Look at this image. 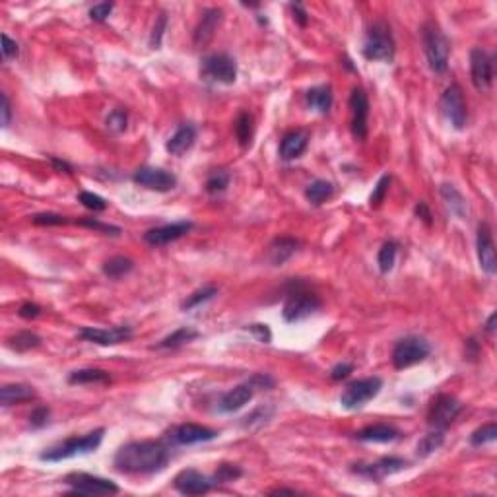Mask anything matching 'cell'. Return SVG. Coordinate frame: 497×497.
I'll use <instances>...</instances> for the list:
<instances>
[{
  "mask_svg": "<svg viewBox=\"0 0 497 497\" xmlns=\"http://www.w3.org/2000/svg\"><path fill=\"white\" fill-rule=\"evenodd\" d=\"M443 441H445V433L439 431V429H435V431H431L428 435H424L420 443H417L416 447V454L417 457H429L431 452H435L439 449L441 445H443Z\"/></svg>",
  "mask_w": 497,
  "mask_h": 497,
  "instance_id": "36",
  "label": "cell"
},
{
  "mask_svg": "<svg viewBox=\"0 0 497 497\" xmlns=\"http://www.w3.org/2000/svg\"><path fill=\"white\" fill-rule=\"evenodd\" d=\"M175 489L183 496H204L214 487V480H210L198 470H181L173 480Z\"/></svg>",
  "mask_w": 497,
  "mask_h": 497,
  "instance_id": "18",
  "label": "cell"
},
{
  "mask_svg": "<svg viewBox=\"0 0 497 497\" xmlns=\"http://www.w3.org/2000/svg\"><path fill=\"white\" fill-rule=\"evenodd\" d=\"M332 195H335V185L324 179H317L305 189V198L313 206H321L328 198H332Z\"/></svg>",
  "mask_w": 497,
  "mask_h": 497,
  "instance_id": "30",
  "label": "cell"
},
{
  "mask_svg": "<svg viewBox=\"0 0 497 497\" xmlns=\"http://www.w3.org/2000/svg\"><path fill=\"white\" fill-rule=\"evenodd\" d=\"M496 439H497V424L496 422H489V424H484L482 428H478L476 431H472V435H470V445L482 447V445H487V443H494Z\"/></svg>",
  "mask_w": 497,
  "mask_h": 497,
  "instance_id": "40",
  "label": "cell"
},
{
  "mask_svg": "<svg viewBox=\"0 0 497 497\" xmlns=\"http://www.w3.org/2000/svg\"><path fill=\"white\" fill-rule=\"evenodd\" d=\"M6 344L10 350H16V352H29L41 344V338L35 335V332H29V330H22V332H16L14 336H10L6 340Z\"/></svg>",
  "mask_w": 497,
  "mask_h": 497,
  "instance_id": "35",
  "label": "cell"
},
{
  "mask_svg": "<svg viewBox=\"0 0 497 497\" xmlns=\"http://www.w3.org/2000/svg\"><path fill=\"white\" fill-rule=\"evenodd\" d=\"M39 313H41V307L37 305V303H32V301H25L22 307H20V311L18 315L22 317V319H35V317H39Z\"/></svg>",
  "mask_w": 497,
  "mask_h": 497,
  "instance_id": "54",
  "label": "cell"
},
{
  "mask_svg": "<svg viewBox=\"0 0 497 497\" xmlns=\"http://www.w3.org/2000/svg\"><path fill=\"white\" fill-rule=\"evenodd\" d=\"M350 113H352V134L358 140H365L367 119H369V99L361 88H356L350 95Z\"/></svg>",
  "mask_w": 497,
  "mask_h": 497,
  "instance_id": "16",
  "label": "cell"
},
{
  "mask_svg": "<svg viewBox=\"0 0 497 497\" xmlns=\"http://www.w3.org/2000/svg\"><path fill=\"white\" fill-rule=\"evenodd\" d=\"M476 249H478V260L480 268L486 272L487 276H494L497 272V258L496 249H494V237L492 230L486 221H482L478 226V235H476Z\"/></svg>",
  "mask_w": 497,
  "mask_h": 497,
  "instance_id": "17",
  "label": "cell"
},
{
  "mask_svg": "<svg viewBox=\"0 0 497 497\" xmlns=\"http://www.w3.org/2000/svg\"><path fill=\"white\" fill-rule=\"evenodd\" d=\"M78 200L82 204L86 206L88 210H93V212H104L107 208V202L99 195H93V193H88V191H82L78 195Z\"/></svg>",
  "mask_w": 497,
  "mask_h": 497,
  "instance_id": "44",
  "label": "cell"
},
{
  "mask_svg": "<svg viewBox=\"0 0 497 497\" xmlns=\"http://www.w3.org/2000/svg\"><path fill=\"white\" fill-rule=\"evenodd\" d=\"M200 332L195 330V328H191V326H181V328H177L175 332H171L169 336H165L160 344H156L154 348H158V350H165V348H179L183 346V344H189V342H193L195 338H198Z\"/></svg>",
  "mask_w": 497,
  "mask_h": 497,
  "instance_id": "32",
  "label": "cell"
},
{
  "mask_svg": "<svg viewBox=\"0 0 497 497\" xmlns=\"http://www.w3.org/2000/svg\"><path fill=\"white\" fill-rule=\"evenodd\" d=\"M439 195L443 198V202H445V206L451 210V214H454L461 220H466V216H468V202H466V198L463 197V193L457 186L441 185Z\"/></svg>",
  "mask_w": 497,
  "mask_h": 497,
  "instance_id": "26",
  "label": "cell"
},
{
  "mask_svg": "<svg viewBox=\"0 0 497 497\" xmlns=\"http://www.w3.org/2000/svg\"><path fill=\"white\" fill-rule=\"evenodd\" d=\"M169 457V447L162 441H130L117 451L113 464L121 474L148 476L162 472Z\"/></svg>",
  "mask_w": 497,
  "mask_h": 497,
  "instance_id": "1",
  "label": "cell"
},
{
  "mask_svg": "<svg viewBox=\"0 0 497 497\" xmlns=\"http://www.w3.org/2000/svg\"><path fill=\"white\" fill-rule=\"evenodd\" d=\"M321 309V300L311 293L309 289L305 288V284L301 282H291V289L288 291V298L284 303V319L288 323H295V321H303L307 317H311L313 313H317Z\"/></svg>",
  "mask_w": 497,
  "mask_h": 497,
  "instance_id": "4",
  "label": "cell"
},
{
  "mask_svg": "<svg viewBox=\"0 0 497 497\" xmlns=\"http://www.w3.org/2000/svg\"><path fill=\"white\" fill-rule=\"evenodd\" d=\"M214 295H218V288H216V286H206V288L197 289L195 293H191V295L181 303V309H183V311H191V309H195L198 305H202V303H206V301L212 300Z\"/></svg>",
  "mask_w": 497,
  "mask_h": 497,
  "instance_id": "39",
  "label": "cell"
},
{
  "mask_svg": "<svg viewBox=\"0 0 497 497\" xmlns=\"http://www.w3.org/2000/svg\"><path fill=\"white\" fill-rule=\"evenodd\" d=\"M441 113L452 125V128L463 130L468 121V111H466V101H464L463 88L459 84L447 86V90L441 95Z\"/></svg>",
  "mask_w": 497,
  "mask_h": 497,
  "instance_id": "9",
  "label": "cell"
},
{
  "mask_svg": "<svg viewBox=\"0 0 497 497\" xmlns=\"http://www.w3.org/2000/svg\"><path fill=\"white\" fill-rule=\"evenodd\" d=\"M233 132H235V138H237V142H239L241 148H249V146H251L254 134V125L251 113L241 111V113L237 115L235 123H233Z\"/></svg>",
  "mask_w": 497,
  "mask_h": 497,
  "instance_id": "31",
  "label": "cell"
},
{
  "mask_svg": "<svg viewBox=\"0 0 497 497\" xmlns=\"http://www.w3.org/2000/svg\"><path fill=\"white\" fill-rule=\"evenodd\" d=\"M134 263L127 258V256H113L109 260H105L104 274L111 280H119V278L127 276L128 272H132Z\"/></svg>",
  "mask_w": 497,
  "mask_h": 497,
  "instance_id": "34",
  "label": "cell"
},
{
  "mask_svg": "<svg viewBox=\"0 0 497 497\" xmlns=\"http://www.w3.org/2000/svg\"><path fill=\"white\" fill-rule=\"evenodd\" d=\"M254 396V387L251 383L247 381L243 385H237L233 387L230 393H226L221 396L220 400V412H226V414H232V412H237L241 410L245 404H249L253 400Z\"/></svg>",
  "mask_w": 497,
  "mask_h": 497,
  "instance_id": "22",
  "label": "cell"
},
{
  "mask_svg": "<svg viewBox=\"0 0 497 497\" xmlns=\"http://www.w3.org/2000/svg\"><path fill=\"white\" fill-rule=\"evenodd\" d=\"M221 18H223V14H221L220 8H208V10H204V14H202V18H200V22L197 25V29H195V45H208L210 41L214 39L216 32H218V27H220Z\"/></svg>",
  "mask_w": 497,
  "mask_h": 497,
  "instance_id": "21",
  "label": "cell"
},
{
  "mask_svg": "<svg viewBox=\"0 0 497 497\" xmlns=\"http://www.w3.org/2000/svg\"><path fill=\"white\" fill-rule=\"evenodd\" d=\"M200 76L204 80L214 82V84L230 86V84L237 80V62H235V58L226 55V53L210 55V57L202 60Z\"/></svg>",
  "mask_w": 497,
  "mask_h": 497,
  "instance_id": "8",
  "label": "cell"
},
{
  "mask_svg": "<svg viewBox=\"0 0 497 497\" xmlns=\"http://www.w3.org/2000/svg\"><path fill=\"white\" fill-rule=\"evenodd\" d=\"M354 371V365L352 363H336L335 367L330 369V379L332 381H342V379H346V377H350V373Z\"/></svg>",
  "mask_w": 497,
  "mask_h": 497,
  "instance_id": "52",
  "label": "cell"
},
{
  "mask_svg": "<svg viewBox=\"0 0 497 497\" xmlns=\"http://www.w3.org/2000/svg\"><path fill=\"white\" fill-rule=\"evenodd\" d=\"M249 383L253 385L254 389H272L274 387V379L270 375H265V373H256L253 375Z\"/></svg>",
  "mask_w": 497,
  "mask_h": 497,
  "instance_id": "53",
  "label": "cell"
},
{
  "mask_svg": "<svg viewBox=\"0 0 497 497\" xmlns=\"http://www.w3.org/2000/svg\"><path fill=\"white\" fill-rule=\"evenodd\" d=\"M416 216L417 218H422V221H424L426 226H431V212H429L428 204H426V202H417Z\"/></svg>",
  "mask_w": 497,
  "mask_h": 497,
  "instance_id": "57",
  "label": "cell"
},
{
  "mask_svg": "<svg viewBox=\"0 0 497 497\" xmlns=\"http://www.w3.org/2000/svg\"><path fill=\"white\" fill-rule=\"evenodd\" d=\"M243 476V470L235 464H220L216 474H214V484H228Z\"/></svg>",
  "mask_w": 497,
  "mask_h": 497,
  "instance_id": "41",
  "label": "cell"
},
{
  "mask_svg": "<svg viewBox=\"0 0 497 497\" xmlns=\"http://www.w3.org/2000/svg\"><path fill=\"white\" fill-rule=\"evenodd\" d=\"M398 429L389 424H375V426H367V428L359 429L356 433V439L369 441V443H391L398 437Z\"/></svg>",
  "mask_w": 497,
  "mask_h": 497,
  "instance_id": "27",
  "label": "cell"
},
{
  "mask_svg": "<svg viewBox=\"0 0 497 497\" xmlns=\"http://www.w3.org/2000/svg\"><path fill=\"white\" fill-rule=\"evenodd\" d=\"M195 140H197V128L193 125H181L173 136L167 140L165 150L169 151L171 156H183L185 151L193 148Z\"/></svg>",
  "mask_w": 497,
  "mask_h": 497,
  "instance_id": "25",
  "label": "cell"
},
{
  "mask_svg": "<svg viewBox=\"0 0 497 497\" xmlns=\"http://www.w3.org/2000/svg\"><path fill=\"white\" fill-rule=\"evenodd\" d=\"M396 253H398V243L396 241H387L379 249V254H377V265H379V270L383 274L391 272L394 268V263H396Z\"/></svg>",
  "mask_w": 497,
  "mask_h": 497,
  "instance_id": "37",
  "label": "cell"
},
{
  "mask_svg": "<svg viewBox=\"0 0 497 497\" xmlns=\"http://www.w3.org/2000/svg\"><path fill=\"white\" fill-rule=\"evenodd\" d=\"M389 185H391V177L389 175H383L381 179L377 181L375 189H373V195L369 197V204L373 208L381 206V202L387 197V193H389Z\"/></svg>",
  "mask_w": 497,
  "mask_h": 497,
  "instance_id": "42",
  "label": "cell"
},
{
  "mask_svg": "<svg viewBox=\"0 0 497 497\" xmlns=\"http://www.w3.org/2000/svg\"><path fill=\"white\" fill-rule=\"evenodd\" d=\"M191 230H193V221H173V223H165V226L154 228L150 232L144 233V241L151 247H160V245H167L181 239Z\"/></svg>",
  "mask_w": 497,
  "mask_h": 497,
  "instance_id": "19",
  "label": "cell"
},
{
  "mask_svg": "<svg viewBox=\"0 0 497 497\" xmlns=\"http://www.w3.org/2000/svg\"><path fill=\"white\" fill-rule=\"evenodd\" d=\"M127 123L128 117L123 109H115L107 117V128H111L113 132H123L127 128Z\"/></svg>",
  "mask_w": 497,
  "mask_h": 497,
  "instance_id": "46",
  "label": "cell"
},
{
  "mask_svg": "<svg viewBox=\"0 0 497 497\" xmlns=\"http://www.w3.org/2000/svg\"><path fill=\"white\" fill-rule=\"evenodd\" d=\"M0 111H2V127L6 128L10 125V119H12V105L6 93H2V109H0Z\"/></svg>",
  "mask_w": 497,
  "mask_h": 497,
  "instance_id": "56",
  "label": "cell"
},
{
  "mask_svg": "<svg viewBox=\"0 0 497 497\" xmlns=\"http://www.w3.org/2000/svg\"><path fill=\"white\" fill-rule=\"evenodd\" d=\"M105 429L99 428L95 431H90L86 435H74V437H69V439L60 441L57 443L55 447L47 449L43 454H41V461H47V463H60V461H66V459H74L78 454H88V452H93L104 441Z\"/></svg>",
  "mask_w": 497,
  "mask_h": 497,
  "instance_id": "3",
  "label": "cell"
},
{
  "mask_svg": "<svg viewBox=\"0 0 497 497\" xmlns=\"http://www.w3.org/2000/svg\"><path fill=\"white\" fill-rule=\"evenodd\" d=\"M404 468H408V461H404V459H398V457H385V459L377 461V463L354 464V466H352V472H354V474L363 476V478H367V480L379 482L383 478L396 474V472H400V470H404Z\"/></svg>",
  "mask_w": 497,
  "mask_h": 497,
  "instance_id": "13",
  "label": "cell"
},
{
  "mask_svg": "<svg viewBox=\"0 0 497 497\" xmlns=\"http://www.w3.org/2000/svg\"><path fill=\"white\" fill-rule=\"evenodd\" d=\"M291 12H293V18H295V22L300 23L301 27H305V25H307V22H309V16H307V12H305V8L301 6L300 2L291 4Z\"/></svg>",
  "mask_w": 497,
  "mask_h": 497,
  "instance_id": "55",
  "label": "cell"
},
{
  "mask_svg": "<svg viewBox=\"0 0 497 497\" xmlns=\"http://www.w3.org/2000/svg\"><path fill=\"white\" fill-rule=\"evenodd\" d=\"M111 375L104 369H78L69 375L70 385H92V383H109Z\"/></svg>",
  "mask_w": 497,
  "mask_h": 497,
  "instance_id": "33",
  "label": "cell"
},
{
  "mask_svg": "<svg viewBox=\"0 0 497 497\" xmlns=\"http://www.w3.org/2000/svg\"><path fill=\"white\" fill-rule=\"evenodd\" d=\"M247 330H249L258 342H263V344H270V340H272V332H270V328H268L266 324H249Z\"/></svg>",
  "mask_w": 497,
  "mask_h": 497,
  "instance_id": "50",
  "label": "cell"
},
{
  "mask_svg": "<svg viewBox=\"0 0 497 497\" xmlns=\"http://www.w3.org/2000/svg\"><path fill=\"white\" fill-rule=\"evenodd\" d=\"M32 221L35 226H64L69 223L66 216H60V214H53V212H43V214H34Z\"/></svg>",
  "mask_w": 497,
  "mask_h": 497,
  "instance_id": "43",
  "label": "cell"
},
{
  "mask_svg": "<svg viewBox=\"0 0 497 497\" xmlns=\"http://www.w3.org/2000/svg\"><path fill=\"white\" fill-rule=\"evenodd\" d=\"M268 494L270 496H295L298 492L295 489H288V487H276V489H270Z\"/></svg>",
  "mask_w": 497,
  "mask_h": 497,
  "instance_id": "59",
  "label": "cell"
},
{
  "mask_svg": "<svg viewBox=\"0 0 497 497\" xmlns=\"http://www.w3.org/2000/svg\"><path fill=\"white\" fill-rule=\"evenodd\" d=\"M309 146V134L303 130H289L284 134V138L280 142V158L282 160H295L300 158L303 151Z\"/></svg>",
  "mask_w": 497,
  "mask_h": 497,
  "instance_id": "23",
  "label": "cell"
},
{
  "mask_svg": "<svg viewBox=\"0 0 497 497\" xmlns=\"http://www.w3.org/2000/svg\"><path fill=\"white\" fill-rule=\"evenodd\" d=\"M470 78L478 92H489L494 86V57L482 47L470 51Z\"/></svg>",
  "mask_w": 497,
  "mask_h": 497,
  "instance_id": "12",
  "label": "cell"
},
{
  "mask_svg": "<svg viewBox=\"0 0 497 497\" xmlns=\"http://www.w3.org/2000/svg\"><path fill=\"white\" fill-rule=\"evenodd\" d=\"M305 101H307V105L311 109L326 115L330 111V107H332V90H330V86L311 88L309 92L305 93Z\"/></svg>",
  "mask_w": 497,
  "mask_h": 497,
  "instance_id": "29",
  "label": "cell"
},
{
  "mask_svg": "<svg viewBox=\"0 0 497 497\" xmlns=\"http://www.w3.org/2000/svg\"><path fill=\"white\" fill-rule=\"evenodd\" d=\"M431 346L422 336H406L400 338L393 348V365L394 369H408L420 361L428 358Z\"/></svg>",
  "mask_w": 497,
  "mask_h": 497,
  "instance_id": "6",
  "label": "cell"
},
{
  "mask_svg": "<svg viewBox=\"0 0 497 497\" xmlns=\"http://www.w3.org/2000/svg\"><path fill=\"white\" fill-rule=\"evenodd\" d=\"M76 223H78V226H84V228H90V230H93V232L107 233V235H119V233H121V228H117V226H109V223H104V221L95 220V218L78 220Z\"/></svg>",
  "mask_w": 497,
  "mask_h": 497,
  "instance_id": "45",
  "label": "cell"
},
{
  "mask_svg": "<svg viewBox=\"0 0 497 497\" xmlns=\"http://www.w3.org/2000/svg\"><path fill=\"white\" fill-rule=\"evenodd\" d=\"M232 181V175L226 169H214L206 179V193L208 195H221Z\"/></svg>",
  "mask_w": 497,
  "mask_h": 497,
  "instance_id": "38",
  "label": "cell"
},
{
  "mask_svg": "<svg viewBox=\"0 0 497 497\" xmlns=\"http://www.w3.org/2000/svg\"><path fill=\"white\" fill-rule=\"evenodd\" d=\"M496 321H497V315H496V313H492V315H489V319L486 321V332H487V335H494V332H496Z\"/></svg>",
  "mask_w": 497,
  "mask_h": 497,
  "instance_id": "60",
  "label": "cell"
},
{
  "mask_svg": "<svg viewBox=\"0 0 497 497\" xmlns=\"http://www.w3.org/2000/svg\"><path fill=\"white\" fill-rule=\"evenodd\" d=\"M35 398V391L29 385H22V383H14V385H4L0 391V402L2 406L20 404V402H27Z\"/></svg>",
  "mask_w": 497,
  "mask_h": 497,
  "instance_id": "28",
  "label": "cell"
},
{
  "mask_svg": "<svg viewBox=\"0 0 497 497\" xmlns=\"http://www.w3.org/2000/svg\"><path fill=\"white\" fill-rule=\"evenodd\" d=\"M394 37L391 34V25L387 22H375L369 27L363 41V57L367 60H393L394 57Z\"/></svg>",
  "mask_w": 497,
  "mask_h": 497,
  "instance_id": "5",
  "label": "cell"
},
{
  "mask_svg": "<svg viewBox=\"0 0 497 497\" xmlns=\"http://www.w3.org/2000/svg\"><path fill=\"white\" fill-rule=\"evenodd\" d=\"M47 420H49V408H45V406H37L34 412L29 414L32 428H43L47 424Z\"/></svg>",
  "mask_w": 497,
  "mask_h": 497,
  "instance_id": "51",
  "label": "cell"
},
{
  "mask_svg": "<svg viewBox=\"0 0 497 497\" xmlns=\"http://www.w3.org/2000/svg\"><path fill=\"white\" fill-rule=\"evenodd\" d=\"M461 410H463V404L454 396H451V394H437L431 400V404H429L428 424L433 429L445 431L457 420V416L461 414Z\"/></svg>",
  "mask_w": 497,
  "mask_h": 497,
  "instance_id": "10",
  "label": "cell"
},
{
  "mask_svg": "<svg viewBox=\"0 0 497 497\" xmlns=\"http://www.w3.org/2000/svg\"><path fill=\"white\" fill-rule=\"evenodd\" d=\"M422 41H424V53L428 58L429 69L435 74H443L449 69V57H451V41L443 34L439 23L429 20L422 27Z\"/></svg>",
  "mask_w": 497,
  "mask_h": 497,
  "instance_id": "2",
  "label": "cell"
},
{
  "mask_svg": "<svg viewBox=\"0 0 497 497\" xmlns=\"http://www.w3.org/2000/svg\"><path fill=\"white\" fill-rule=\"evenodd\" d=\"M218 437L216 429H210L206 426H198V424H183L177 426L171 431L169 439L177 445H197V443H206Z\"/></svg>",
  "mask_w": 497,
  "mask_h": 497,
  "instance_id": "20",
  "label": "cell"
},
{
  "mask_svg": "<svg viewBox=\"0 0 497 497\" xmlns=\"http://www.w3.org/2000/svg\"><path fill=\"white\" fill-rule=\"evenodd\" d=\"M0 37H2V58L6 62L12 60V58H18V55H20V45L14 39H10L8 34H2Z\"/></svg>",
  "mask_w": 497,
  "mask_h": 497,
  "instance_id": "47",
  "label": "cell"
},
{
  "mask_svg": "<svg viewBox=\"0 0 497 497\" xmlns=\"http://www.w3.org/2000/svg\"><path fill=\"white\" fill-rule=\"evenodd\" d=\"M51 163H53V167L57 169V171H64V173H72V167H70L66 162H60L57 158H51Z\"/></svg>",
  "mask_w": 497,
  "mask_h": 497,
  "instance_id": "58",
  "label": "cell"
},
{
  "mask_svg": "<svg viewBox=\"0 0 497 497\" xmlns=\"http://www.w3.org/2000/svg\"><path fill=\"white\" fill-rule=\"evenodd\" d=\"M381 377H367V379L350 383L344 389V393L340 394V404L344 406L346 410H359L381 393Z\"/></svg>",
  "mask_w": 497,
  "mask_h": 497,
  "instance_id": "7",
  "label": "cell"
},
{
  "mask_svg": "<svg viewBox=\"0 0 497 497\" xmlns=\"http://www.w3.org/2000/svg\"><path fill=\"white\" fill-rule=\"evenodd\" d=\"M111 12H113V2H101L90 8V18L93 22H105Z\"/></svg>",
  "mask_w": 497,
  "mask_h": 497,
  "instance_id": "48",
  "label": "cell"
},
{
  "mask_svg": "<svg viewBox=\"0 0 497 497\" xmlns=\"http://www.w3.org/2000/svg\"><path fill=\"white\" fill-rule=\"evenodd\" d=\"M300 241L293 237H276L268 247V260L272 266H282L288 258L298 253Z\"/></svg>",
  "mask_w": 497,
  "mask_h": 497,
  "instance_id": "24",
  "label": "cell"
},
{
  "mask_svg": "<svg viewBox=\"0 0 497 497\" xmlns=\"http://www.w3.org/2000/svg\"><path fill=\"white\" fill-rule=\"evenodd\" d=\"M74 494L80 496H115L119 494V486L111 480H105L99 476L84 474V472H72L64 478Z\"/></svg>",
  "mask_w": 497,
  "mask_h": 497,
  "instance_id": "11",
  "label": "cell"
},
{
  "mask_svg": "<svg viewBox=\"0 0 497 497\" xmlns=\"http://www.w3.org/2000/svg\"><path fill=\"white\" fill-rule=\"evenodd\" d=\"M165 25H167V18H165V14H160V18H158V23L154 25V32H151V37H150V47L151 49H158L160 43H162V37H163V32H165Z\"/></svg>",
  "mask_w": 497,
  "mask_h": 497,
  "instance_id": "49",
  "label": "cell"
},
{
  "mask_svg": "<svg viewBox=\"0 0 497 497\" xmlns=\"http://www.w3.org/2000/svg\"><path fill=\"white\" fill-rule=\"evenodd\" d=\"M80 340L99 344V346H115L121 342H127L132 338V328L130 326H113V328H93L86 326L78 332Z\"/></svg>",
  "mask_w": 497,
  "mask_h": 497,
  "instance_id": "15",
  "label": "cell"
},
{
  "mask_svg": "<svg viewBox=\"0 0 497 497\" xmlns=\"http://www.w3.org/2000/svg\"><path fill=\"white\" fill-rule=\"evenodd\" d=\"M132 181L136 185L158 191V193H169L177 185V177L160 167H140L136 173L132 175Z\"/></svg>",
  "mask_w": 497,
  "mask_h": 497,
  "instance_id": "14",
  "label": "cell"
}]
</instances>
